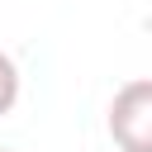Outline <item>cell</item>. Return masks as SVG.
I'll list each match as a JSON object with an SVG mask.
<instances>
[{
	"instance_id": "6da1fadb",
	"label": "cell",
	"mask_w": 152,
	"mask_h": 152,
	"mask_svg": "<svg viewBox=\"0 0 152 152\" xmlns=\"http://www.w3.org/2000/svg\"><path fill=\"white\" fill-rule=\"evenodd\" d=\"M109 138L119 152H152V76L124 81L109 100Z\"/></svg>"
},
{
	"instance_id": "7a4b0ae2",
	"label": "cell",
	"mask_w": 152,
	"mask_h": 152,
	"mask_svg": "<svg viewBox=\"0 0 152 152\" xmlns=\"http://www.w3.org/2000/svg\"><path fill=\"white\" fill-rule=\"evenodd\" d=\"M19 104V66L10 52H0V119Z\"/></svg>"
},
{
	"instance_id": "3957f363",
	"label": "cell",
	"mask_w": 152,
	"mask_h": 152,
	"mask_svg": "<svg viewBox=\"0 0 152 152\" xmlns=\"http://www.w3.org/2000/svg\"><path fill=\"white\" fill-rule=\"evenodd\" d=\"M0 152H14V147H0Z\"/></svg>"
}]
</instances>
